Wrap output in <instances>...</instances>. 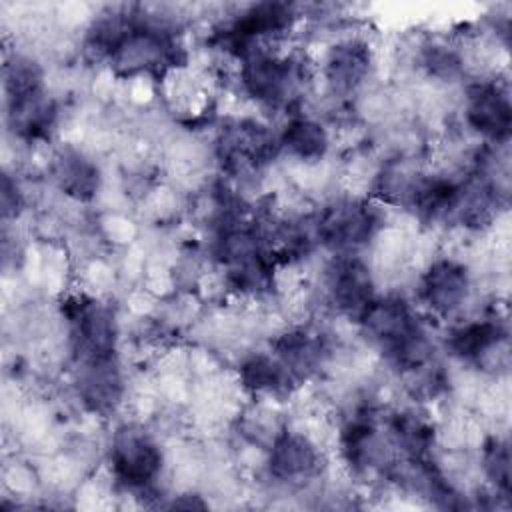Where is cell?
<instances>
[{"label":"cell","instance_id":"cell-1","mask_svg":"<svg viewBox=\"0 0 512 512\" xmlns=\"http://www.w3.org/2000/svg\"><path fill=\"white\" fill-rule=\"evenodd\" d=\"M380 350L406 372L430 366L432 346L414 310L400 298L378 300L360 320Z\"/></svg>","mask_w":512,"mask_h":512},{"label":"cell","instance_id":"cell-2","mask_svg":"<svg viewBox=\"0 0 512 512\" xmlns=\"http://www.w3.org/2000/svg\"><path fill=\"white\" fill-rule=\"evenodd\" d=\"M62 314L78 364L114 358L116 320L110 306L88 296H70L62 304Z\"/></svg>","mask_w":512,"mask_h":512},{"label":"cell","instance_id":"cell-3","mask_svg":"<svg viewBox=\"0 0 512 512\" xmlns=\"http://www.w3.org/2000/svg\"><path fill=\"white\" fill-rule=\"evenodd\" d=\"M240 80L244 90L270 106L290 98L298 84V70L290 58L276 56L264 48H252L240 56Z\"/></svg>","mask_w":512,"mask_h":512},{"label":"cell","instance_id":"cell-4","mask_svg":"<svg viewBox=\"0 0 512 512\" xmlns=\"http://www.w3.org/2000/svg\"><path fill=\"white\" fill-rule=\"evenodd\" d=\"M380 216L364 200H338L324 208L316 220V238L338 250L364 246L378 230Z\"/></svg>","mask_w":512,"mask_h":512},{"label":"cell","instance_id":"cell-5","mask_svg":"<svg viewBox=\"0 0 512 512\" xmlns=\"http://www.w3.org/2000/svg\"><path fill=\"white\" fill-rule=\"evenodd\" d=\"M114 478L128 488H146L162 468V452L156 442L138 428H122L110 446Z\"/></svg>","mask_w":512,"mask_h":512},{"label":"cell","instance_id":"cell-6","mask_svg":"<svg viewBox=\"0 0 512 512\" xmlns=\"http://www.w3.org/2000/svg\"><path fill=\"white\" fill-rule=\"evenodd\" d=\"M294 8L280 2H262L244 10L224 30L216 34L220 46L236 54L238 58L252 48L260 46L262 38L278 36L294 22Z\"/></svg>","mask_w":512,"mask_h":512},{"label":"cell","instance_id":"cell-7","mask_svg":"<svg viewBox=\"0 0 512 512\" xmlns=\"http://www.w3.org/2000/svg\"><path fill=\"white\" fill-rule=\"evenodd\" d=\"M330 298L334 306L352 320H362L376 302L370 270L358 258H340L328 276Z\"/></svg>","mask_w":512,"mask_h":512},{"label":"cell","instance_id":"cell-8","mask_svg":"<svg viewBox=\"0 0 512 512\" xmlns=\"http://www.w3.org/2000/svg\"><path fill=\"white\" fill-rule=\"evenodd\" d=\"M470 278L462 264L454 260H436L420 280L422 302L438 316H452L468 300Z\"/></svg>","mask_w":512,"mask_h":512},{"label":"cell","instance_id":"cell-9","mask_svg":"<svg viewBox=\"0 0 512 512\" xmlns=\"http://www.w3.org/2000/svg\"><path fill=\"white\" fill-rule=\"evenodd\" d=\"M322 466L320 452L314 442L296 432H280L274 436L268 470L280 482H304L318 474Z\"/></svg>","mask_w":512,"mask_h":512},{"label":"cell","instance_id":"cell-10","mask_svg":"<svg viewBox=\"0 0 512 512\" xmlns=\"http://www.w3.org/2000/svg\"><path fill=\"white\" fill-rule=\"evenodd\" d=\"M466 120L482 136L504 142L512 124V108L506 90L492 82L472 86L466 100Z\"/></svg>","mask_w":512,"mask_h":512},{"label":"cell","instance_id":"cell-11","mask_svg":"<svg viewBox=\"0 0 512 512\" xmlns=\"http://www.w3.org/2000/svg\"><path fill=\"white\" fill-rule=\"evenodd\" d=\"M370 68V48L358 38H348L328 50L324 70L336 92H352L362 84Z\"/></svg>","mask_w":512,"mask_h":512},{"label":"cell","instance_id":"cell-12","mask_svg":"<svg viewBox=\"0 0 512 512\" xmlns=\"http://www.w3.org/2000/svg\"><path fill=\"white\" fill-rule=\"evenodd\" d=\"M78 394L92 412H106L116 406L122 394V380L116 360L78 364Z\"/></svg>","mask_w":512,"mask_h":512},{"label":"cell","instance_id":"cell-13","mask_svg":"<svg viewBox=\"0 0 512 512\" xmlns=\"http://www.w3.org/2000/svg\"><path fill=\"white\" fill-rule=\"evenodd\" d=\"M506 342V328L498 320H476L452 330L448 348L466 362L480 364Z\"/></svg>","mask_w":512,"mask_h":512},{"label":"cell","instance_id":"cell-14","mask_svg":"<svg viewBox=\"0 0 512 512\" xmlns=\"http://www.w3.org/2000/svg\"><path fill=\"white\" fill-rule=\"evenodd\" d=\"M322 342L318 336H312L304 330L286 332L274 342V356L282 362V366L290 372V376L298 382L310 376L322 358Z\"/></svg>","mask_w":512,"mask_h":512},{"label":"cell","instance_id":"cell-15","mask_svg":"<svg viewBox=\"0 0 512 512\" xmlns=\"http://www.w3.org/2000/svg\"><path fill=\"white\" fill-rule=\"evenodd\" d=\"M240 384L252 394H282L296 380L274 354H254L240 364Z\"/></svg>","mask_w":512,"mask_h":512},{"label":"cell","instance_id":"cell-16","mask_svg":"<svg viewBox=\"0 0 512 512\" xmlns=\"http://www.w3.org/2000/svg\"><path fill=\"white\" fill-rule=\"evenodd\" d=\"M54 178L62 192L72 198L88 200L98 190V168L80 152L64 150L54 162Z\"/></svg>","mask_w":512,"mask_h":512},{"label":"cell","instance_id":"cell-17","mask_svg":"<svg viewBox=\"0 0 512 512\" xmlns=\"http://www.w3.org/2000/svg\"><path fill=\"white\" fill-rule=\"evenodd\" d=\"M390 438L412 462H426L432 448V428L412 412L394 414L390 420Z\"/></svg>","mask_w":512,"mask_h":512},{"label":"cell","instance_id":"cell-18","mask_svg":"<svg viewBox=\"0 0 512 512\" xmlns=\"http://www.w3.org/2000/svg\"><path fill=\"white\" fill-rule=\"evenodd\" d=\"M280 146L300 160H318L328 150V134L322 124L310 118H294L286 124Z\"/></svg>","mask_w":512,"mask_h":512},{"label":"cell","instance_id":"cell-19","mask_svg":"<svg viewBox=\"0 0 512 512\" xmlns=\"http://www.w3.org/2000/svg\"><path fill=\"white\" fill-rule=\"evenodd\" d=\"M484 470L498 490L508 494L510 488V452L500 438H490L484 446Z\"/></svg>","mask_w":512,"mask_h":512},{"label":"cell","instance_id":"cell-20","mask_svg":"<svg viewBox=\"0 0 512 512\" xmlns=\"http://www.w3.org/2000/svg\"><path fill=\"white\" fill-rule=\"evenodd\" d=\"M424 62L430 68V72H434L438 76L452 74L458 68V58L450 50H446L444 46H430L426 50Z\"/></svg>","mask_w":512,"mask_h":512}]
</instances>
